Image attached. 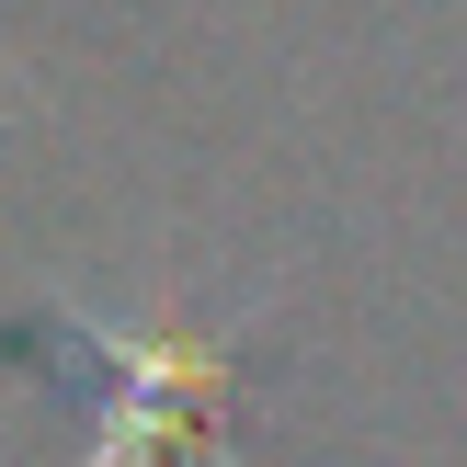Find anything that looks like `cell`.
Segmentation results:
<instances>
[{
    "label": "cell",
    "instance_id": "obj_1",
    "mask_svg": "<svg viewBox=\"0 0 467 467\" xmlns=\"http://www.w3.org/2000/svg\"><path fill=\"white\" fill-rule=\"evenodd\" d=\"M46 342L103 377V422L68 467H251L240 445V377H251V342L217 331L194 308H160V331H126V319H91L68 296H46Z\"/></svg>",
    "mask_w": 467,
    "mask_h": 467
},
{
    "label": "cell",
    "instance_id": "obj_2",
    "mask_svg": "<svg viewBox=\"0 0 467 467\" xmlns=\"http://www.w3.org/2000/svg\"><path fill=\"white\" fill-rule=\"evenodd\" d=\"M0 80H12V46H0Z\"/></svg>",
    "mask_w": 467,
    "mask_h": 467
}]
</instances>
